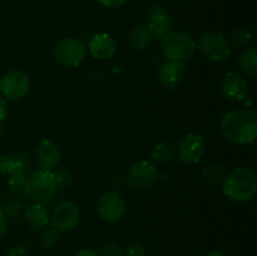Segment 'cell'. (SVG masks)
<instances>
[{
	"label": "cell",
	"mask_w": 257,
	"mask_h": 256,
	"mask_svg": "<svg viewBox=\"0 0 257 256\" xmlns=\"http://www.w3.org/2000/svg\"><path fill=\"white\" fill-rule=\"evenodd\" d=\"M238 65L243 74L248 78H256L257 75V53L253 47L243 50L238 57Z\"/></svg>",
	"instance_id": "obj_20"
},
{
	"label": "cell",
	"mask_w": 257,
	"mask_h": 256,
	"mask_svg": "<svg viewBox=\"0 0 257 256\" xmlns=\"http://www.w3.org/2000/svg\"><path fill=\"white\" fill-rule=\"evenodd\" d=\"M127 206L125 201L119 193L105 192L99 197L97 202V212L105 222H118L124 216Z\"/></svg>",
	"instance_id": "obj_10"
},
{
	"label": "cell",
	"mask_w": 257,
	"mask_h": 256,
	"mask_svg": "<svg viewBox=\"0 0 257 256\" xmlns=\"http://www.w3.org/2000/svg\"><path fill=\"white\" fill-rule=\"evenodd\" d=\"M29 75L19 69H13L0 78V93L5 99L20 100L29 93Z\"/></svg>",
	"instance_id": "obj_7"
},
{
	"label": "cell",
	"mask_w": 257,
	"mask_h": 256,
	"mask_svg": "<svg viewBox=\"0 0 257 256\" xmlns=\"http://www.w3.org/2000/svg\"><path fill=\"white\" fill-rule=\"evenodd\" d=\"M8 256H27V252H25L24 247H22V246H15L9 251Z\"/></svg>",
	"instance_id": "obj_31"
},
{
	"label": "cell",
	"mask_w": 257,
	"mask_h": 256,
	"mask_svg": "<svg viewBox=\"0 0 257 256\" xmlns=\"http://www.w3.org/2000/svg\"><path fill=\"white\" fill-rule=\"evenodd\" d=\"M251 42V33L246 29H238L233 33L232 43L237 47H245ZM232 44V45H233Z\"/></svg>",
	"instance_id": "obj_27"
},
{
	"label": "cell",
	"mask_w": 257,
	"mask_h": 256,
	"mask_svg": "<svg viewBox=\"0 0 257 256\" xmlns=\"http://www.w3.org/2000/svg\"><path fill=\"white\" fill-rule=\"evenodd\" d=\"M25 220L30 227L40 230V228L47 227L50 221V215L44 205L33 202L32 205L28 206L25 211Z\"/></svg>",
	"instance_id": "obj_18"
},
{
	"label": "cell",
	"mask_w": 257,
	"mask_h": 256,
	"mask_svg": "<svg viewBox=\"0 0 257 256\" xmlns=\"http://www.w3.org/2000/svg\"><path fill=\"white\" fill-rule=\"evenodd\" d=\"M223 193L232 202L245 203L252 200L257 192V175L250 167H237L223 180Z\"/></svg>",
	"instance_id": "obj_2"
},
{
	"label": "cell",
	"mask_w": 257,
	"mask_h": 256,
	"mask_svg": "<svg viewBox=\"0 0 257 256\" xmlns=\"http://www.w3.org/2000/svg\"><path fill=\"white\" fill-rule=\"evenodd\" d=\"M173 156V148L170 143L160 142L155 146L152 153H151V160L155 163H165L170 161Z\"/></svg>",
	"instance_id": "obj_22"
},
{
	"label": "cell",
	"mask_w": 257,
	"mask_h": 256,
	"mask_svg": "<svg viewBox=\"0 0 257 256\" xmlns=\"http://www.w3.org/2000/svg\"><path fill=\"white\" fill-rule=\"evenodd\" d=\"M74 256H99L94 250L92 248H82V250L78 251Z\"/></svg>",
	"instance_id": "obj_33"
},
{
	"label": "cell",
	"mask_w": 257,
	"mask_h": 256,
	"mask_svg": "<svg viewBox=\"0 0 257 256\" xmlns=\"http://www.w3.org/2000/svg\"><path fill=\"white\" fill-rule=\"evenodd\" d=\"M205 256H225V255H223V253L221 252V251H218V250H212V251H208V252L206 253Z\"/></svg>",
	"instance_id": "obj_34"
},
{
	"label": "cell",
	"mask_w": 257,
	"mask_h": 256,
	"mask_svg": "<svg viewBox=\"0 0 257 256\" xmlns=\"http://www.w3.org/2000/svg\"><path fill=\"white\" fill-rule=\"evenodd\" d=\"M206 143L200 133L190 132L180 141L177 147V156L186 165H196L203 157Z\"/></svg>",
	"instance_id": "obj_9"
},
{
	"label": "cell",
	"mask_w": 257,
	"mask_h": 256,
	"mask_svg": "<svg viewBox=\"0 0 257 256\" xmlns=\"http://www.w3.org/2000/svg\"><path fill=\"white\" fill-rule=\"evenodd\" d=\"M161 49L166 60L185 62L195 54L197 44L187 33L171 32L161 39Z\"/></svg>",
	"instance_id": "obj_3"
},
{
	"label": "cell",
	"mask_w": 257,
	"mask_h": 256,
	"mask_svg": "<svg viewBox=\"0 0 257 256\" xmlns=\"http://www.w3.org/2000/svg\"><path fill=\"white\" fill-rule=\"evenodd\" d=\"M152 38L162 39L163 37L172 32L173 19L167 12L161 9L160 7H153L150 13V22L147 24Z\"/></svg>",
	"instance_id": "obj_15"
},
{
	"label": "cell",
	"mask_w": 257,
	"mask_h": 256,
	"mask_svg": "<svg viewBox=\"0 0 257 256\" xmlns=\"http://www.w3.org/2000/svg\"><path fill=\"white\" fill-rule=\"evenodd\" d=\"M157 176V168L152 162L138 161L128 170L127 183L133 190H146L156 182Z\"/></svg>",
	"instance_id": "obj_11"
},
{
	"label": "cell",
	"mask_w": 257,
	"mask_h": 256,
	"mask_svg": "<svg viewBox=\"0 0 257 256\" xmlns=\"http://www.w3.org/2000/svg\"><path fill=\"white\" fill-rule=\"evenodd\" d=\"M54 176L55 180H57L58 187L59 188H64L72 185L73 176L68 168H59L57 172H54Z\"/></svg>",
	"instance_id": "obj_25"
},
{
	"label": "cell",
	"mask_w": 257,
	"mask_h": 256,
	"mask_svg": "<svg viewBox=\"0 0 257 256\" xmlns=\"http://www.w3.org/2000/svg\"><path fill=\"white\" fill-rule=\"evenodd\" d=\"M186 74V65L183 62L166 60L158 68V80L163 87L168 89H176L183 80Z\"/></svg>",
	"instance_id": "obj_14"
},
{
	"label": "cell",
	"mask_w": 257,
	"mask_h": 256,
	"mask_svg": "<svg viewBox=\"0 0 257 256\" xmlns=\"http://www.w3.org/2000/svg\"><path fill=\"white\" fill-rule=\"evenodd\" d=\"M8 185H9L10 191L15 195H27L28 187H29V177L25 175V172L14 173L9 176Z\"/></svg>",
	"instance_id": "obj_21"
},
{
	"label": "cell",
	"mask_w": 257,
	"mask_h": 256,
	"mask_svg": "<svg viewBox=\"0 0 257 256\" xmlns=\"http://www.w3.org/2000/svg\"><path fill=\"white\" fill-rule=\"evenodd\" d=\"M152 35H151L150 30H148L147 25H138V27L133 28L128 37V43H130L131 48L136 50H145L146 48L150 45L152 42Z\"/></svg>",
	"instance_id": "obj_19"
},
{
	"label": "cell",
	"mask_w": 257,
	"mask_h": 256,
	"mask_svg": "<svg viewBox=\"0 0 257 256\" xmlns=\"http://www.w3.org/2000/svg\"><path fill=\"white\" fill-rule=\"evenodd\" d=\"M52 54L55 62L59 64L77 68L84 62L87 48L77 38H62L53 45Z\"/></svg>",
	"instance_id": "obj_6"
},
{
	"label": "cell",
	"mask_w": 257,
	"mask_h": 256,
	"mask_svg": "<svg viewBox=\"0 0 257 256\" xmlns=\"http://www.w3.org/2000/svg\"><path fill=\"white\" fill-rule=\"evenodd\" d=\"M58 190L59 187L53 171L38 170L29 176V187L27 195L33 202L42 205L50 202L55 197Z\"/></svg>",
	"instance_id": "obj_4"
},
{
	"label": "cell",
	"mask_w": 257,
	"mask_h": 256,
	"mask_svg": "<svg viewBox=\"0 0 257 256\" xmlns=\"http://www.w3.org/2000/svg\"><path fill=\"white\" fill-rule=\"evenodd\" d=\"M103 7H107V8H117L120 7V5L124 4L127 0H98Z\"/></svg>",
	"instance_id": "obj_30"
},
{
	"label": "cell",
	"mask_w": 257,
	"mask_h": 256,
	"mask_svg": "<svg viewBox=\"0 0 257 256\" xmlns=\"http://www.w3.org/2000/svg\"><path fill=\"white\" fill-rule=\"evenodd\" d=\"M58 232L53 226H49V227L43 228L42 233L39 236V242L42 245L43 248H52L53 246L57 243L58 241Z\"/></svg>",
	"instance_id": "obj_24"
},
{
	"label": "cell",
	"mask_w": 257,
	"mask_h": 256,
	"mask_svg": "<svg viewBox=\"0 0 257 256\" xmlns=\"http://www.w3.org/2000/svg\"><path fill=\"white\" fill-rule=\"evenodd\" d=\"M8 115V103L7 99L0 94V123L7 118Z\"/></svg>",
	"instance_id": "obj_29"
},
{
	"label": "cell",
	"mask_w": 257,
	"mask_h": 256,
	"mask_svg": "<svg viewBox=\"0 0 257 256\" xmlns=\"http://www.w3.org/2000/svg\"><path fill=\"white\" fill-rule=\"evenodd\" d=\"M122 256H147L145 247L138 242H132L125 247Z\"/></svg>",
	"instance_id": "obj_28"
},
{
	"label": "cell",
	"mask_w": 257,
	"mask_h": 256,
	"mask_svg": "<svg viewBox=\"0 0 257 256\" xmlns=\"http://www.w3.org/2000/svg\"><path fill=\"white\" fill-rule=\"evenodd\" d=\"M223 97L230 100H245L248 95V85L245 78L236 72L223 75L221 80Z\"/></svg>",
	"instance_id": "obj_12"
},
{
	"label": "cell",
	"mask_w": 257,
	"mask_h": 256,
	"mask_svg": "<svg viewBox=\"0 0 257 256\" xmlns=\"http://www.w3.org/2000/svg\"><path fill=\"white\" fill-rule=\"evenodd\" d=\"M197 48L201 54L212 63H222L231 57L233 45L221 33L210 32L200 37Z\"/></svg>",
	"instance_id": "obj_5"
},
{
	"label": "cell",
	"mask_w": 257,
	"mask_h": 256,
	"mask_svg": "<svg viewBox=\"0 0 257 256\" xmlns=\"http://www.w3.org/2000/svg\"><path fill=\"white\" fill-rule=\"evenodd\" d=\"M203 177L206 178V181L213 185H217V183L223 182L226 177V172L223 170V167L217 163H212V165H208L207 167L203 171Z\"/></svg>",
	"instance_id": "obj_23"
},
{
	"label": "cell",
	"mask_w": 257,
	"mask_h": 256,
	"mask_svg": "<svg viewBox=\"0 0 257 256\" xmlns=\"http://www.w3.org/2000/svg\"><path fill=\"white\" fill-rule=\"evenodd\" d=\"M59 146L52 140H44L38 145L35 150V161L40 170L53 171L60 162Z\"/></svg>",
	"instance_id": "obj_13"
},
{
	"label": "cell",
	"mask_w": 257,
	"mask_h": 256,
	"mask_svg": "<svg viewBox=\"0 0 257 256\" xmlns=\"http://www.w3.org/2000/svg\"><path fill=\"white\" fill-rule=\"evenodd\" d=\"M221 131L228 141L250 145L257 136V115L252 109H233L221 119Z\"/></svg>",
	"instance_id": "obj_1"
},
{
	"label": "cell",
	"mask_w": 257,
	"mask_h": 256,
	"mask_svg": "<svg viewBox=\"0 0 257 256\" xmlns=\"http://www.w3.org/2000/svg\"><path fill=\"white\" fill-rule=\"evenodd\" d=\"M80 221V208L74 201H62L58 203L50 215V226L58 232H68L77 227Z\"/></svg>",
	"instance_id": "obj_8"
},
{
	"label": "cell",
	"mask_w": 257,
	"mask_h": 256,
	"mask_svg": "<svg viewBox=\"0 0 257 256\" xmlns=\"http://www.w3.org/2000/svg\"><path fill=\"white\" fill-rule=\"evenodd\" d=\"M88 49L95 59H109L117 52V43L107 33H99V34L93 35L89 40Z\"/></svg>",
	"instance_id": "obj_16"
},
{
	"label": "cell",
	"mask_w": 257,
	"mask_h": 256,
	"mask_svg": "<svg viewBox=\"0 0 257 256\" xmlns=\"http://www.w3.org/2000/svg\"><path fill=\"white\" fill-rule=\"evenodd\" d=\"M123 250L120 247L119 243L114 242V241H109V242L104 243L100 250V256H122Z\"/></svg>",
	"instance_id": "obj_26"
},
{
	"label": "cell",
	"mask_w": 257,
	"mask_h": 256,
	"mask_svg": "<svg viewBox=\"0 0 257 256\" xmlns=\"http://www.w3.org/2000/svg\"><path fill=\"white\" fill-rule=\"evenodd\" d=\"M5 231H7V217H5L4 212L0 210V238L4 236Z\"/></svg>",
	"instance_id": "obj_32"
},
{
	"label": "cell",
	"mask_w": 257,
	"mask_h": 256,
	"mask_svg": "<svg viewBox=\"0 0 257 256\" xmlns=\"http://www.w3.org/2000/svg\"><path fill=\"white\" fill-rule=\"evenodd\" d=\"M28 160L22 153H5L0 156V173L12 176L14 173L25 172Z\"/></svg>",
	"instance_id": "obj_17"
}]
</instances>
